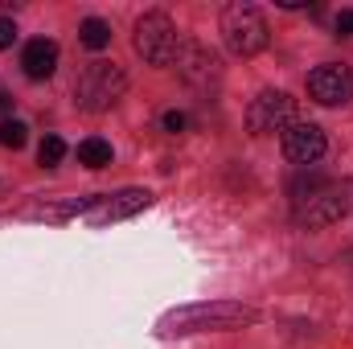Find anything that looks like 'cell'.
<instances>
[{
    "instance_id": "9c48e42d",
    "label": "cell",
    "mask_w": 353,
    "mask_h": 349,
    "mask_svg": "<svg viewBox=\"0 0 353 349\" xmlns=\"http://www.w3.org/2000/svg\"><path fill=\"white\" fill-rule=\"evenodd\" d=\"M176 74L189 83V87H218V79H222V62H218V54H210L205 46H197V41H181L176 46Z\"/></svg>"
},
{
    "instance_id": "8992f818",
    "label": "cell",
    "mask_w": 353,
    "mask_h": 349,
    "mask_svg": "<svg viewBox=\"0 0 353 349\" xmlns=\"http://www.w3.org/2000/svg\"><path fill=\"white\" fill-rule=\"evenodd\" d=\"M288 123H296V99L283 90H263L259 99H251L247 107V128L251 136H267V132H283Z\"/></svg>"
},
{
    "instance_id": "30bf717a",
    "label": "cell",
    "mask_w": 353,
    "mask_h": 349,
    "mask_svg": "<svg viewBox=\"0 0 353 349\" xmlns=\"http://www.w3.org/2000/svg\"><path fill=\"white\" fill-rule=\"evenodd\" d=\"M279 136H283V157L300 169H312L325 157V132L316 123H288Z\"/></svg>"
},
{
    "instance_id": "7a4b0ae2",
    "label": "cell",
    "mask_w": 353,
    "mask_h": 349,
    "mask_svg": "<svg viewBox=\"0 0 353 349\" xmlns=\"http://www.w3.org/2000/svg\"><path fill=\"white\" fill-rule=\"evenodd\" d=\"M259 321V308L243 304V300H197V304H181L169 308L157 321L161 337H189V333H234Z\"/></svg>"
},
{
    "instance_id": "3957f363",
    "label": "cell",
    "mask_w": 353,
    "mask_h": 349,
    "mask_svg": "<svg viewBox=\"0 0 353 349\" xmlns=\"http://www.w3.org/2000/svg\"><path fill=\"white\" fill-rule=\"evenodd\" d=\"M123 90H128V74L115 66V62H90L87 70L79 74V83H74V103L90 111V115H103V111H111L119 99H123Z\"/></svg>"
},
{
    "instance_id": "4fadbf2b",
    "label": "cell",
    "mask_w": 353,
    "mask_h": 349,
    "mask_svg": "<svg viewBox=\"0 0 353 349\" xmlns=\"http://www.w3.org/2000/svg\"><path fill=\"white\" fill-rule=\"evenodd\" d=\"M79 165H87V169H107V165H111V144L99 140V136L83 140V144H79Z\"/></svg>"
},
{
    "instance_id": "2e32d148",
    "label": "cell",
    "mask_w": 353,
    "mask_h": 349,
    "mask_svg": "<svg viewBox=\"0 0 353 349\" xmlns=\"http://www.w3.org/2000/svg\"><path fill=\"white\" fill-rule=\"evenodd\" d=\"M25 140H29V128L21 119H4L0 123V148H25Z\"/></svg>"
},
{
    "instance_id": "7c38bea8",
    "label": "cell",
    "mask_w": 353,
    "mask_h": 349,
    "mask_svg": "<svg viewBox=\"0 0 353 349\" xmlns=\"http://www.w3.org/2000/svg\"><path fill=\"white\" fill-rule=\"evenodd\" d=\"M94 197H62V201H37V206H25L21 218H33V222H70L79 214H87Z\"/></svg>"
},
{
    "instance_id": "5b68a950",
    "label": "cell",
    "mask_w": 353,
    "mask_h": 349,
    "mask_svg": "<svg viewBox=\"0 0 353 349\" xmlns=\"http://www.w3.org/2000/svg\"><path fill=\"white\" fill-rule=\"evenodd\" d=\"M176 25L169 12H144L136 21V54L148 62V66H169L176 58Z\"/></svg>"
},
{
    "instance_id": "5bb4252c",
    "label": "cell",
    "mask_w": 353,
    "mask_h": 349,
    "mask_svg": "<svg viewBox=\"0 0 353 349\" xmlns=\"http://www.w3.org/2000/svg\"><path fill=\"white\" fill-rule=\"evenodd\" d=\"M79 41H83L87 50H107V46H111V25L99 21V17H87V21L79 25Z\"/></svg>"
},
{
    "instance_id": "ac0fdd59",
    "label": "cell",
    "mask_w": 353,
    "mask_h": 349,
    "mask_svg": "<svg viewBox=\"0 0 353 349\" xmlns=\"http://www.w3.org/2000/svg\"><path fill=\"white\" fill-rule=\"evenodd\" d=\"M17 41V21L12 17H0V50H8Z\"/></svg>"
},
{
    "instance_id": "d6986e66",
    "label": "cell",
    "mask_w": 353,
    "mask_h": 349,
    "mask_svg": "<svg viewBox=\"0 0 353 349\" xmlns=\"http://www.w3.org/2000/svg\"><path fill=\"white\" fill-rule=\"evenodd\" d=\"M337 33L341 37H353V8H341L337 12Z\"/></svg>"
},
{
    "instance_id": "9a60e30c",
    "label": "cell",
    "mask_w": 353,
    "mask_h": 349,
    "mask_svg": "<svg viewBox=\"0 0 353 349\" xmlns=\"http://www.w3.org/2000/svg\"><path fill=\"white\" fill-rule=\"evenodd\" d=\"M62 157H66L62 136H46V140H41V148H37V165H41V169H58V165H62Z\"/></svg>"
},
{
    "instance_id": "e0dca14e",
    "label": "cell",
    "mask_w": 353,
    "mask_h": 349,
    "mask_svg": "<svg viewBox=\"0 0 353 349\" xmlns=\"http://www.w3.org/2000/svg\"><path fill=\"white\" fill-rule=\"evenodd\" d=\"M161 123H165V132H185V128H189V115H185V111H165V119H161Z\"/></svg>"
},
{
    "instance_id": "ba28073f",
    "label": "cell",
    "mask_w": 353,
    "mask_h": 349,
    "mask_svg": "<svg viewBox=\"0 0 353 349\" xmlns=\"http://www.w3.org/2000/svg\"><path fill=\"white\" fill-rule=\"evenodd\" d=\"M152 206V193L148 189H119V193H103L94 197L87 210V226H107V222H123L140 210Z\"/></svg>"
},
{
    "instance_id": "277c9868",
    "label": "cell",
    "mask_w": 353,
    "mask_h": 349,
    "mask_svg": "<svg viewBox=\"0 0 353 349\" xmlns=\"http://www.w3.org/2000/svg\"><path fill=\"white\" fill-rule=\"evenodd\" d=\"M222 41H226L230 54H239V58H255L259 50H267L263 12H259L255 4H243V0L226 4V8H222Z\"/></svg>"
},
{
    "instance_id": "52a82bcc",
    "label": "cell",
    "mask_w": 353,
    "mask_h": 349,
    "mask_svg": "<svg viewBox=\"0 0 353 349\" xmlns=\"http://www.w3.org/2000/svg\"><path fill=\"white\" fill-rule=\"evenodd\" d=\"M308 99L321 107H345L353 99V70L341 62H325L308 74Z\"/></svg>"
},
{
    "instance_id": "6da1fadb",
    "label": "cell",
    "mask_w": 353,
    "mask_h": 349,
    "mask_svg": "<svg viewBox=\"0 0 353 349\" xmlns=\"http://www.w3.org/2000/svg\"><path fill=\"white\" fill-rule=\"evenodd\" d=\"M292 206H296L292 210L296 226H308V230L333 226L353 210V181L350 177L333 181V177L300 169V177L292 181Z\"/></svg>"
},
{
    "instance_id": "8fae6325",
    "label": "cell",
    "mask_w": 353,
    "mask_h": 349,
    "mask_svg": "<svg viewBox=\"0 0 353 349\" xmlns=\"http://www.w3.org/2000/svg\"><path fill=\"white\" fill-rule=\"evenodd\" d=\"M21 70H25V79L46 83V79L58 70V41H50V37H33V41L25 46V54H21Z\"/></svg>"
}]
</instances>
